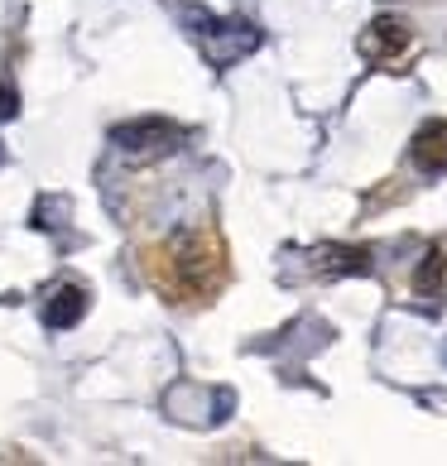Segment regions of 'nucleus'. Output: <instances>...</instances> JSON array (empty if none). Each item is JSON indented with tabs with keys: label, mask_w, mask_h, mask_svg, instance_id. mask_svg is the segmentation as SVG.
Returning <instances> with one entry per match:
<instances>
[{
	"label": "nucleus",
	"mask_w": 447,
	"mask_h": 466,
	"mask_svg": "<svg viewBox=\"0 0 447 466\" xmlns=\"http://www.w3.org/2000/svg\"><path fill=\"white\" fill-rule=\"evenodd\" d=\"M15 111H20V96H15V87L5 77H0V120H10Z\"/></svg>",
	"instance_id": "nucleus-10"
},
{
	"label": "nucleus",
	"mask_w": 447,
	"mask_h": 466,
	"mask_svg": "<svg viewBox=\"0 0 447 466\" xmlns=\"http://www.w3.org/2000/svg\"><path fill=\"white\" fill-rule=\"evenodd\" d=\"M442 360H447V351H442Z\"/></svg>",
	"instance_id": "nucleus-12"
},
{
	"label": "nucleus",
	"mask_w": 447,
	"mask_h": 466,
	"mask_svg": "<svg viewBox=\"0 0 447 466\" xmlns=\"http://www.w3.org/2000/svg\"><path fill=\"white\" fill-rule=\"evenodd\" d=\"M371 246H318L308 250V274L318 279H347V274H371L375 260H371Z\"/></svg>",
	"instance_id": "nucleus-6"
},
{
	"label": "nucleus",
	"mask_w": 447,
	"mask_h": 466,
	"mask_svg": "<svg viewBox=\"0 0 447 466\" xmlns=\"http://www.w3.org/2000/svg\"><path fill=\"white\" fill-rule=\"evenodd\" d=\"M442 279H447V255H442V246H433V250L423 255V265L414 269V293L438 308V299H442Z\"/></svg>",
	"instance_id": "nucleus-8"
},
{
	"label": "nucleus",
	"mask_w": 447,
	"mask_h": 466,
	"mask_svg": "<svg viewBox=\"0 0 447 466\" xmlns=\"http://www.w3.org/2000/svg\"><path fill=\"white\" fill-rule=\"evenodd\" d=\"M58 217H73V202H67V198H39V202H34V227H39V231H58L63 227Z\"/></svg>",
	"instance_id": "nucleus-9"
},
{
	"label": "nucleus",
	"mask_w": 447,
	"mask_h": 466,
	"mask_svg": "<svg viewBox=\"0 0 447 466\" xmlns=\"http://www.w3.org/2000/svg\"><path fill=\"white\" fill-rule=\"evenodd\" d=\"M193 20H202L208 29H198V39H202V48H208V58L217 63V67H227V63H236V58H246V54H255L260 48V29H250V25H240V20H208V15H198V10H188Z\"/></svg>",
	"instance_id": "nucleus-3"
},
{
	"label": "nucleus",
	"mask_w": 447,
	"mask_h": 466,
	"mask_svg": "<svg viewBox=\"0 0 447 466\" xmlns=\"http://www.w3.org/2000/svg\"><path fill=\"white\" fill-rule=\"evenodd\" d=\"M409 159L419 174H447V120H428L409 140Z\"/></svg>",
	"instance_id": "nucleus-7"
},
{
	"label": "nucleus",
	"mask_w": 447,
	"mask_h": 466,
	"mask_svg": "<svg viewBox=\"0 0 447 466\" xmlns=\"http://www.w3.org/2000/svg\"><path fill=\"white\" fill-rule=\"evenodd\" d=\"M0 159H5V149H0Z\"/></svg>",
	"instance_id": "nucleus-11"
},
{
	"label": "nucleus",
	"mask_w": 447,
	"mask_h": 466,
	"mask_svg": "<svg viewBox=\"0 0 447 466\" xmlns=\"http://www.w3.org/2000/svg\"><path fill=\"white\" fill-rule=\"evenodd\" d=\"M188 140V130L174 126V120L164 116H149V120H126V126L111 130V145L126 154L130 164H149V159H164V154H174L178 145Z\"/></svg>",
	"instance_id": "nucleus-2"
},
{
	"label": "nucleus",
	"mask_w": 447,
	"mask_h": 466,
	"mask_svg": "<svg viewBox=\"0 0 447 466\" xmlns=\"http://www.w3.org/2000/svg\"><path fill=\"white\" fill-rule=\"evenodd\" d=\"M82 313H87V284H77V279H58L54 289L44 293V303H39V318H44L48 332L77 327Z\"/></svg>",
	"instance_id": "nucleus-5"
},
{
	"label": "nucleus",
	"mask_w": 447,
	"mask_h": 466,
	"mask_svg": "<svg viewBox=\"0 0 447 466\" xmlns=\"http://www.w3.org/2000/svg\"><path fill=\"white\" fill-rule=\"evenodd\" d=\"M168 269H174V293H188V299H212L227 279V255H221L212 231H193L178 236L168 246Z\"/></svg>",
	"instance_id": "nucleus-1"
},
{
	"label": "nucleus",
	"mask_w": 447,
	"mask_h": 466,
	"mask_svg": "<svg viewBox=\"0 0 447 466\" xmlns=\"http://www.w3.org/2000/svg\"><path fill=\"white\" fill-rule=\"evenodd\" d=\"M409 44H414V29H409L400 15H381V20H371L366 34L356 39L361 58H371V63H394L400 54H409Z\"/></svg>",
	"instance_id": "nucleus-4"
}]
</instances>
